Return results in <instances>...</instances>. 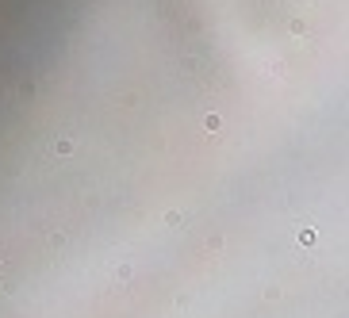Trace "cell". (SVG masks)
<instances>
[{
	"instance_id": "6da1fadb",
	"label": "cell",
	"mask_w": 349,
	"mask_h": 318,
	"mask_svg": "<svg viewBox=\"0 0 349 318\" xmlns=\"http://www.w3.org/2000/svg\"><path fill=\"white\" fill-rule=\"evenodd\" d=\"M54 150H58V154H73V138H61V142L54 146Z\"/></svg>"
},
{
	"instance_id": "7a4b0ae2",
	"label": "cell",
	"mask_w": 349,
	"mask_h": 318,
	"mask_svg": "<svg viewBox=\"0 0 349 318\" xmlns=\"http://www.w3.org/2000/svg\"><path fill=\"white\" fill-rule=\"evenodd\" d=\"M204 127H207V130H219V127H223V119H219V115H207Z\"/></svg>"
}]
</instances>
